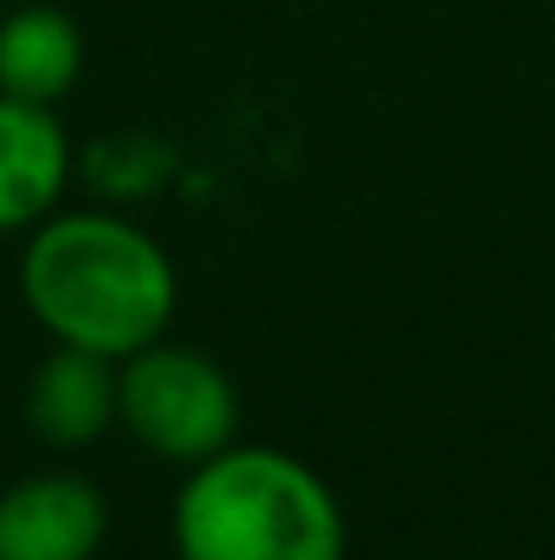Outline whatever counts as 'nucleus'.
Here are the masks:
<instances>
[{"label":"nucleus","instance_id":"f257e3e1","mask_svg":"<svg viewBox=\"0 0 555 560\" xmlns=\"http://www.w3.org/2000/svg\"><path fill=\"white\" fill-rule=\"evenodd\" d=\"M16 289L27 316L66 349L131 360L159 343L181 305L170 250L131 218L104 207L49 212L27 229Z\"/></svg>","mask_w":555,"mask_h":560},{"label":"nucleus","instance_id":"f03ea898","mask_svg":"<svg viewBox=\"0 0 555 560\" xmlns=\"http://www.w3.org/2000/svg\"><path fill=\"white\" fill-rule=\"evenodd\" d=\"M181 560H344L349 517L333 485L284 446H223L185 468L170 512Z\"/></svg>","mask_w":555,"mask_h":560},{"label":"nucleus","instance_id":"7ed1b4c3","mask_svg":"<svg viewBox=\"0 0 555 560\" xmlns=\"http://www.w3.org/2000/svg\"><path fill=\"white\" fill-rule=\"evenodd\" d=\"M120 424L159 463L196 468L234 441L240 392L201 349L159 338L120 360Z\"/></svg>","mask_w":555,"mask_h":560},{"label":"nucleus","instance_id":"20e7f679","mask_svg":"<svg viewBox=\"0 0 555 560\" xmlns=\"http://www.w3.org/2000/svg\"><path fill=\"white\" fill-rule=\"evenodd\" d=\"M109 539V501L82 474H27L0 490V560H93Z\"/></svg>","mask_w":555,"mask_h":560},{"label":"nucleus","instance_id":"39448f33","mask_svg":"<svg viewBox=\"0 0 555 560\" xmlns=\"http://www.w3.org/2000/svg\"><path fill=\"white\" fill-rule=\"evenodd\" d=\"M71 175L77 153L60 115L0 93V234L38 229L49 212H60Z\"/></svg>","mask_w":555,"mask_h":560},{"label":"nucleus","instance_id":"423d86ee","mask_svg":"<svg viewBox=\"0 0 555 560\" xmlns=\"http://www.w3.org/2000/svg\"><path fill=\"white\" fill-rule=\"evenodd\" d=\"M22 408H27V430L44 446L60 452L93 446L99 435H109V424H120V360L55 343L38 360V371L27 375Z\"/></svg>","mask_w":555,"mask_h":560},{"label":"nucleus","instance_id":"0eeeda50","mask_svg":"<svg viewBox=\"0 0 555 560\" xmlns=\"http://www.w3.org/2000/svg\"><path fill=\"white\" fill-rule=\"evenodd\" d=\"M82 77V27L49 0L0 16V93L22 104H60Z\"/></svg>","mask_w":555,"mask_h":560}]
</instances>
